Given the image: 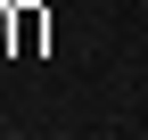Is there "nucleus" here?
<instances>
[{
	"mask_svg": "<svg viewBox=\"0 0 148 140\" xmlns=\"http://www.w3.org/2000/svg\"><path fill=\"white\" fill-rule=\"evenodd\" d=\"M0 140H25V132H0Z\"/></svg>",
	"mask_w": 148,
	"mask_h": 140,
	"instance_id": "obj_1",
	"label": "nucleus"
}]
</instances>
